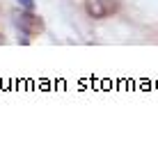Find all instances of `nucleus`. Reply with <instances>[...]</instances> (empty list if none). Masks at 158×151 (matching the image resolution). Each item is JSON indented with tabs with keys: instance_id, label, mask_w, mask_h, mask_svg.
Listing matches in <instances>:
<instances>
[{
	"instance_id": "obj_3",
	"label": "nucleus",
	"mask_w": 158,
	"mask_h": 151,
	"mask_svg": "<svg viewBox=\"0 0 158 151\" xmlns=\"http://www.w3.org/2000/svg\"><path fill=\"white\" fill-rule=\"evenodd\" d=\"M19 5H21L23 9H30V12H32V7H35V0H19Z\"/></svg>"
},
{
	"instance_id": "obj_4",
	"label": "nucleus",
	"mask_w": 158,
	"mask_h": 151,
	"mask_svg": "<svg viewBox=\"0 0 158 151\" xmlns=\"http://www.w3.org/2000/svg\"><path fill=\"white\" fill-rule=\"evenodd\" d=\"M2 41H5V39H2V37H0V44H2Z\"/></svg>"
},
{
	"instance_id": "obj_2",
	"label": "nucleus",
	"mask_w": 158,
	"mask_h": 151,
	"mask_svg": "<svg viewBox=\"0 0 158 151\" xmlns=\"http://www.w3.org/2000/svg\"><path fill=\"white\" fill-rule=\"evenodd\" d=\"M85 9L92 18H106L117 9V0H85Z\"/></svg>"
},
{
	"instance_id": "obj_1",
	"label": "nucleus",
	"mask_w": 158,
	"mask_h": 151,
	"mask_svg": "<svg viewBox=\"0 0 158 151\" xmlns=\"http://www.w3.org/2000/svg\"><path fill=\"white\" fill-rule=\"evenodd\" d=\"M12 18H14L16 30L23 32L25 37H35V35H39V32L44 30L41 18H39V16H35V14H30V9H25V12H14Z\"/></svg>"
}]
</instances>
